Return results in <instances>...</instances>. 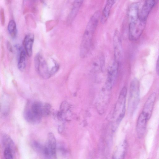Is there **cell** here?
<instances>
[{
  "mask_svg": "<svg viewBox=\"0 0 159 159\" xmlns=\"http://www.w3.org/2000/svg\"><path fill=\"white\" fill-rule=\"evenodd\" d=\"M111 90L104 87L102 89L97 104V110L101 114L106 110L110 99Z\"/></svg>",
  "mask_w": 159,
  "mask_h": 159,
  "instance_id": "obj_7",
  "label": "cell"
},
{
  "mask_svg": "<svg viewBox=\"0 0 159 159\" xmlns=\"http://www.w3.org/2000/svg\"><path fill=\"white\" fill-rule=\"evenodd\" d=\"M156 98L155 92L151 93L145 103L141 113L143 116L148 120L152 115Z\"/></svg>",
  "mask_w": 159,
  "mask_h": 159,
  "instance_id": "obj_11",
  "label": "cell"
},
{
  "mask_svg": "<svg viewBox=\"0 0 159 159\" xmlns=\"http://www.w3.org/2000/svg\"><path fill=\"white\" fill-rule=\"evenodd\" d=\"M127 143L125 140L122 141L117 146L113 155V158L123 159L125 156L127 149Z\"/></svg>",
  "mask_w": 159,
  "mask_h": 159,
  "instance_id": "obj_16",
  "label": "cell"
},
{
  "mask_svg": "<svg viewBox=\"0 0 159 159\" xmlns=\"http://www.w3.org/2000/svg\"><path fill=\"white\" fill-rule=\"evenodd\" d=\"M32 145L34 149L36 151L39 152L41 151L43 153L44 147L42 146L39 143L36 141H34L33 142Z\"/></svg>",
  "mask_w": 159,
  "mask_h": 159,
  "instance_id": "obj_22",
  "label": "cell"
},
{
  "mask_svg": "<svg viewBox=\"0 0 159 159\" xmlns=\"http://www.w3.org/2000/svg\"><path fill=\"white\" fill-rule=\"evenodd\" d=\"M43 106L41 102H34L30 107L27 106L25 110L24 116L25 120L32 124L38 122L43 115Z\"/></svg>",
  "mask_w": 159,
  "mask_h": 159,
  "instance_id": "obj_3",
  "label": "cell"
},
{
  "mask_svg": "<svg viewBox=\"0 0 159 159\" xmlns=\"http://www.w3.org/2000/svg\"><path fill=\"white\" fill-rule=\"evenodd\" d=\"M113 43L115 61L119 63L122 56V47L120 35L117 30L114 32Z\"/></svg>",
  "mask_w": 159,
  "mask_h": 159,
  "instance_id": "obj_10",
  "label": "cell"
},
{
  "mask_svg": "<svg viewBox=\"0 0 159 159\" xmlns=\"http://www.w3.org/2000/svg\"><path fill=\"white\" fill-rule=\"evenodd\" d=\"M148 120L141 113L140 114L137 120L136 126V132L139 137H142L144 134Z\"/></svg>",
  "mask_w": 159,
  "mask_h": 159,
  "instance_id": "obj_15",
  "label": "cell"
},
{
  "mask_svg": "<svg viewBox=\"0 0 159 159\" xmlns=\"http://www.w3.org/2000/svg\"><path fill=\"white\" fill-rule=\"evenodd\" d=\"M119 63L114 60L108 70L104 87L111 90L115 83L118 75Z\"/></svg>",
  "mask_w": 159,
  "mask_h": 159,
  "instance_id": "obj_8",
  "label": "cell"
},
{
  "mask_svg": "<svg viewBox=\"0 0 159 159\" xmlns=\"http://www.w3.org/2000/svg\"><path fill=\"white\" fill-rule=\"evenodd\" d=\"M139 4L138 2H134L129 6L128 11L129 23L134 22L139 19Z\"/></svg>",
  "mask_w": 159,
  "mask_h": 159,
  "instance_id": "obj_14",
  "label": "cell"
},
{
  "mask_svg": "<svg viewBox=\"0 0 159 159\" xmlns=\"http://www.w3.org/2000/svg\"><path fill=\"white\" fill-rule=\"evenodd\" d=\"M34 41V36L32 34L26 35L24 40L25 50L27 55L29 57L32 54V47Z\"/></svg>",
  "mask_w": 159,
  "mask_h": 159,
  "instance_id": "obj_18",
  "label": "cell"
},
{
  "mask_svg": "<svg viewBox=\"0 0 159 159\" xmlns=\"http://www.w3.org/2000/svg\"><path fill=\"white\" fill-rule=\"evenodd\" d=\"M7 2H9L10 1V0H7Z\"/></svg>",
  "mask_w": 159,
  "mask_h": 159,
  "instance_id": "obj_26",
  "label": "cell"
},
{
  "mask_svg": "<svg viewBox=\"0 0 159 159\" xmlns=\"http://www.w3.org/2000/svg\"><path fill=\"white\" fill-rule=\"evenodd\" d=\"M139 102V83L134 78L131 81L129 86L128 101V110L132 114L136 110Z\"/></svg>",
  "mask_w": 159,
  "mask_h": 159,
  "instance_id": "obj_4",
  "label": "cell"
},
{
  "mask_svg": "<svg viewBox=\"0 0 159 159\" xmlns=\"http://www.w3.org/2000/svg\"><path fill=\"white\" fill-rule=\"evenodd\" d=\"M101 12L97 11L89 19L84 34L80 48V56L85 57L89 53L92 44L93 36L100 20Z\"/></svg>",
  "mask_w": 159,
  "mask_h": 159,
  "instance_id": "obj_1",
  "label": "cell"
},
{
  "mask_svg": "<svg viewBox=\"0 0 159 159\" xmlns=\"http://www.w3.org/2000/svg\"><path fill=\"white\" fill-rule=\"evenodd\" d=\"M7 29L11 36L13 38H15L17 36V31L15 22L13 20L9 21Z\"/></svg>",
  "mask_w": 159,
  "mask_h": 159,
  "instance_id": "obj_20",
  "label": "cell"
},
{
  "mask_svg": "<svg viewBox=\"0 0 159 159\" xmlns=\"http://www.w3.org/2000/svg\"><path fill=\"white\" fill-rule=\"evenodd\" d=\"M30 0L31 1H33V0Z\"/></svg>",
  "mask_w": 159,
  "mask_h": 159,
  "instance_id": "obj_27",
  "label": "cell"
},
{
  "mask_svg": "<svg viewBox=\"0 0 159 159\" xmlns=\"http://www.w3.org/2000/svg\"><path fill=\"white\" fill-rule=\"evenodd\" d=\"M0 19L1 24L4 25L5 23V17L4 10L2 8L0 10Z\"/></svg>",
  "mask_w": 159,
  "mask_h": 159,
  "instance_id": "obj_23",
  "label": "cell"
},
{
  "mask_svg": "<svg viewBox=\"0 0 159 159\" xmlns=\"http://www.w3.org/2000/svg\"><path fill=\"white\" fill-rule=\"evenodd\" d=\"M127 89L124 86L121 89L114 107L112 116V128L115 130L123 118L125 111Z\"/></svg>",
  "mask_w": 159,
  "mask_h": 159,
  "instance_id": "obj_2",
  "label": "cell"
},
{
  "mask_svg": "<svg viewBox=\"0 0 159 159\" xmlns=\"http://www.w3.org/2000/svg\"><path fill=\"white\" fill-rule=\"evenodd\" d=\"M56 143L55 137L51 133L48 134L46 144L44 147L43 154L47 157H56Z\"/></svg>",
  "mask_w": 159,
  "mask_h": 159,
  "instance_id": "obj_9",
  "label": "cell"
},
{
  "mask_svg": "<svg viewBox=\"0 0 159 159\" xmlns=\"http://www.w3.org/2000/svg\"><path fill=\"white\" fill-rule=\"evenodd\" d=\"M16 49L18 56L17 66L20 71L23 70L26 64V52L21 46L16 45L15 46Z\"/></svg>",
  "mask_w": 159,
  "mask_h": 159,
  "instance_id": "obj_13",
  "label": "cell"
},
{
  "mask_svg": "<svg viewBox=\"0 0 159 159\" xmlns=\"http://www.w3.org/2000/svg\"><path fill=\"white\" fill-rule=\"evenodd\" d=\"M7 48L11 52L12 51V49L11 46L9 43H7Z\"/></svg>",
  "mask_w": 159,
  "mask_h": 159,
  "instance_id": "obj_25",
  "label": "cell"
},
{
  "mask_svg": "<svg viewBox=\"0 0 159 159\" xmlns=\"http://www.w3.org/2000/svg\"><path fill=\"white\" fill-rule=\"evenodd\" d=\"M13 149L10 147H5L4 151V156L6 159L13 158Z\"/></svg>",
  "mask_w": 159,
  "mask_h": 159,
  "instance_id": "obj_21",
  "label": "cell"
},
{
  "mask_svg": "<svg viewBox=\"0 0 159 159\" xmlns=\"http://www.w3.org/2000/svg\"><path fill=\"white\" fill-rule=\"evenodd\" d=\"M159 59L158 58L156 64V70L157 74L158 75L159 74Z\"/></svg>",
  "mask_w": 159,
  "mask_h": 159,
  "instance_id": "obj_24",
  "label": "cell"
},
{
  "mask_svg": "<svg viewBox=\"0 0 159 159\" xmlns=\"http://www.w3.org/2000/svg\"><path fill=\"white\" fill-rule=\"evenodd\" d=\"M146 21L141 20L129 23V37L131 41H135L140 37L145 28Z\"/></svg>",
  "mask_w": 159,
  "mask_h": 159,
  "instance_id": "obj_6",
  "label": "cell"
},
{
  "mask_svg": "<svg viewBox=\"0 0 159 159\" xmlns=\"http://www.w3.org/2000/svg\"><path fill=\"white\" fill-rule=\"evenodd\" d=\"M34 60L36 71L42 78L48 79L52 75L47 63L41 54H37L35 56Z\"/></svg>",
  "mask_w": 159,
  "mask_h": 159,
  "instance_id": "obj_5",
  "label": "cell"
},
{
  "mask_svg": "<svg viewBox=\"0 0 159 159\" xmlns=\"http://www.w3.org/2000/svg\"><path fill=\"white\" fill-rule=\"evenodd\" d=\"M84 0H75L73 6L68 17V21H72L77 15Z\"/></svg>",
  "mask_w": 159,
  "mask_h": 159,
  "instance_id": "obj_19",
  "label": "cell"
},
{
  "mask_svg": "<svg viewBox=\"0 0 159 159\" xmlns=\"http://www.w3.org/2000/svg\"><path fill=\"white\" fill-rule=\"evenodd\" d=\"M116 1V0H107L102 12L101 14L100 21L102 24H105L107 21L111 9Z\"/></svg>",
  "mask_w": 159,
  "mask_h": 159,
  "instance_id": "obj_17",
  "label": "cell"
},
{
  "mask_svg": "<svg viewBox=\"0 0 159 159\" xmlns=\"http://www.w3.org/2000/svg\"><path fill=\"white\" fill-rule=\"evenodd\" d=\"M158 0H146L139 14V19L143 21L147 19L151 11Z\"/></svg>",
  "mask_w": 159,
  "mask_h": 159,
  "instance_id": "obj_12",
  "label": "cell"
}]
</instances>
